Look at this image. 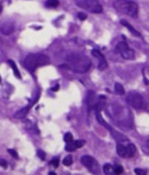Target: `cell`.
<instances>
[{
  "label": "cell",
  "mask_w": 149,
  "mask_h": 175,
  "mask_svg": "<svg viewBox=\"0 0 149 175\" xmlns=\"http://www.w3.org/2000/svg\"><path fill=\"white\" fill-rule=\"evenodd\" d=\"M66 68L76 73H85L90 68L91 62L88 56L80 53H71L66 57Z\"/></svg>",
  "instance_id": "obj_1"
},
{
  "label": "cell",
  "mask_w": 149,
  "mask_h": 175,
  "mask_svg": "<svg viewBox=\"0 0 149 175\" xmlns=\"http://www.w3.org/2000/svg\"><path fill=\"white\" fill-rule=\"evenodd\" d=\"M111 116L114 120L119 126H125L132 128L133 126V117L130 110L123 106V105L114 104L111 107Z\"/></svg>",
  "instance_id": "obj_2"
},
{
  "label": "cell",
  "mask_w": 149,
  "mask_h": 175,
  "mask_svg": "<svg viewBox=\"0 0 149 175\" xmlns=\"http://www.w3.org/2000/svg\"><path fill=\"white\" fill-rule=\"evenodd\" d=\"M49 63L50 59L47 55L41 53H32L26 56L23 66L27 70L33 72L38 67L47 65Z\"/></svg>",
  "instance_id": "obj_3"
},
{
  "label": "cell",
  "mask_w": 149,
  "mask_h": 175,
  "mask_svg": "<svg viewBox=\"0 0 149 175\" xmlns=\"http://www.w3.org/2000/svg\"><path fill=\"white\" fill-rule=\"evenodd\" d=\"M114 8L117 12L137 18L138 15V6L133 1L131 0H115L114 2Z\"/></svg>",
  "instance_id": "obj_4"
},
{
  "label": "cell",
  "mask_w": 149,
  "mask_h": 175,
  "mask_svg": "<svg viewBox=\"0 0 149 175\" xmlns=\"http://www.w3.org/2000/svg\"><path fill=\"white\" fill-rule=\"evenodd\" d=\"M127 102L136 110H146L147 108L146 100L141 94L136 91L129 92L127 96Z\"/></svg>",
  "instance_id": "obj_5"
},
{
  "label": "cell",
  "mask_w": 149,
  "mask_h": 175,
  "mask_svg": "<svg viewBox=\"0 0 149 175\" xmlns=\"http://www.w3.org/2000/svg\"><path fill=\"white\" fill-rule=\"evenodd\" d=\"M78 7L92 13H101L103 7L99 0H75Z\"/></svg>",
  "instance_id": "obj_6"
},
{
  "label": "cell",
  "mask_w": 149,
  "mask_h": 175,
  "mask_svg": "<svg viewBox=\"0 0 149 175\" xmlns=\"http://www.w3.org/2000/svg\"><path fill=\"white\" fill-rule=\"evenodd\" d=\"M116 53H119L123 59L125 60H133L135 57L134 51L129 48L128 43L125 42H120L116 45L115 48Z\"/></svg>",
  "instance_id": "obj_7"
},
{
  "label": "cell",
  "mask_w": 149,
  "mask_h": 175,
  "mask_svg": "<svg viewBox=\"0 0 149 175\" xmlns=\"http://www.w3.org/2000/svg\"><path fill=\"white\" fill-rule=\"evenodd\" d=\"M80 162L90 172L94 174H99L100 173V167L98 162L90 155H84L80 159Z\"/></svg>",
  "instance_id": "obj_8"
},
{
  "label": "cell",
  "mask_w": 149,
  "mask_h": 175,
  "mask_svg": "<svg viewBox=\"0 0 149 175\" xmlns=\"http://www.w3.org/2000/svg\"><path fill=\"white\" fill-rule=\"evenodd\" d=\"M137 148L133 144H129L127 145H123V144H118L117 153L122 158H132L136 154Z\"/></svg>",
  "instance_id": "obj_9"
},
{
  "label": "cell",
  "mask_w": 149,
  "mask_h": 175,
  "mask_svg": "<svg viewBox=\"0 0 149 175\" xmlns=\"http://www.w3.org/2000/svg\"><path fill=\"white\" fill-rule=\"evenodd\" d=\"M92 55H93L94 57H96L99 60V65H98V68L99 70H105V69L107 68L108 66V63H107V61H106L105 57L98 50H92Z\"/></svg>",
  "instance_id": "obj_10"
},
{
  "label": "cell",
  "mask_w": 149,
  "mask_h": 175,
  "mask_svg": "<svg viewBox=\"0 0 149 175\" xmlns=\"http://www.w3.org/2000/svg\"><path fill=\"white\" fill-rule=\"evenodd\" d=\"M14 32V25L12 22L4 21L0 24V33L3 35H10Z\"/></svg>",
  "instance_id": "obj_11"
},
{
  "label": "cell",
  "mask_w": 149,
  "mask_h": 175,
  "mask_svg": "<svg viewBox=\"0 0 149 175\" xmlns=\"http://www.w3.org/2000/svg\"><path fill=\"white\" fill-rule=\"evenodd\" d=\"M85 140H76V141H71L70 143H67V145L65 147V149L68 152L75 151L76 149L79 148H81L85 145Z\"/></svg>",
  "instance_id": "obj_12"
},
{
  "label": "cell",
  "mask_w": 149,
  "mask_h": 175,
  "mask_svg": "<svg viewBox=\"0 0 149 175\" xmlns=\"http://www.w3.org/2000/svg\"><path fill=\"white\" fill-rule=\"evenodd\" d=\"M120 23L123 24L124 27H127V28H128V29L130 31V33H131L133 35L136 36V37H138V38H141L140 33H138L137 30L135 29L134 27H133L131 24L129 23H128V22L126 21V20H121V22H120Z\"/></svg>",
  "instance_id": "obj_13"
},
{
  "label": "cell",
  "mask_w": 149,
  "mask_h": 175,
  "mask_svg": "<svg viewBox=\"0 0 149 175\" xmlns=\"http://www.w3.org/2000/svg\"><path fill=\"white\" fill-rule=\"evenodd\" d=\"M29 109H30V107H28V106L24 107V108H23V109H21V110H19L18 111H17V112L15 113L14 117L16 118V119H19V120L23 119V118L26 117L27 115L28 114Z\"/></svg>",
  "instance_id": "obj_14"
},
{
  "label": "cell",
  "mask_w": 149,
  "mask_h": 175,
  "mask_svg": "<svg viewBox=\"0 0 149 175\" xmlns=\"http://www.w3.org/2000/svg\"><path fill=\"white\" fill-rule=\"evenodd\" d=\"M8 63H9V65H10V66L12 67L15 77H18V79H21L22 77H21L20 72H19V70L18 69V66H17V65H16V63H15L12 60H9V61H8Z\"/></svg>",
  "instance_id": "obj_15"
},
{
  "label": "cell",
  "mask_w": 149,
  "mask_h": 175,
  "mask_svg": "<svg viewBox=\"0 0 149 175\" xmlns=\"http://www.w3.org/2000/svg\"><path fill=\"white\" fill-rule=\"evenodd\" d=\"M103 171L105 174H114V165H111L110 163H105L104 167H103Z\"/></svg>",
  "instance_id": "obj_16"
},
{
  "label": "cell",
  "mask_w": 149,
  "mask_h": 175,
  "mask_svg": "<svg viewBox=\"0 0 149 175\" xmlns=\"http://www.w3.org/2000/svg\"><path fill=\"white\" fill-rule=\"evenodd\" d=\"M59 3L58 0H47L46 2V6L50 9H54L58 6Z\"/></svg>",
  "instance_id": "obj_17"
},
{
  "label": "cell",
  "mask_w": 149,
  "mask_h": 175,
  "mask_svg": "<svg viewBox=\"0 0 149 175\" xmlns=\"http://www.w3.org/2000/svg\"><path fill=\"white\" fill-rule=\"evenodd\" d=\"M62 163L64 164L65 166H70V165L73 163V159H72V156H71V155H67V156L62 160Z\"/></svg>",
  "instance_id": "obj_18"
},
{
  "label": "cell",
  "mask_w": 149,
  "mask_h": 175,
  "mask_svg": "<svg viewBox=\"0 0 149 175\" xmlns=\"http://www.w3.org/2000/svg\"><path fill=\"white\" fill-rule=\"evenodd\" d=\"M114 89H115V92L117 93L118 95H123L124 94V89L122 85H120L119 83H115L114 86Z\"/></svg>",
  "instance_id": "obj_19"
},
{
  "label": "cell",
  "mask_w": 149,
  "mask_h": 175,
  "mask_svg": "<svg viewBox=\"0 0 149 175\" xmlns=\"http://www.w3.org/2000/svg\"><path fill=\"white\" fill-rule=\"evenodd\" d=\"M114 174H120L123 172V168L119 164H114Z\"/></svg>",
  "instance_id": "obj_20"
},
{
  "label": "cell",
  "mask_w": 149,
  "mask_h": 175,
  "mask_svg": "<svg viewBox=\"0 0 149 175\" xmlns=\"http://www.w3.org/2000/svg\"><path fill=\"white\" fill-rule=\"evenodd\" d=\"M64 140L65 142L66 143H70L71 141H73V135H72V134L71 133H66L64 135Z\"/></svg>",
  "instance_id": "obj_21"
},
{
  "label": "cell",
  "mask_w": 149,
  "mask_h": 175,
  "mask_svg": "<svg viewBox=\"0 0 149 175\" xmlns=\"http://www.w3.org/2000/svg\"><path fill=\"white\" fill-rule=\"evenodd\" d=\"M59 163H60L59 159H57V158H53L52 160H51V162H50V164L52 165L53 167H55V168H57L59 165Z\"/></svg>",
  "instance_id": "obj_22"
},
{
  "label": "cell",
  "mask_w": 149,
  "mask_h": 175,
  "mask_svg": "<svg viewBox=\"0 0 149 175\" xmlns=\"http://www.w3.org/2000/svg\"><path fill=\"white\" fill-rule=\"evenodd\" d=\"M134 172L136 173V174H137V175H145L147 173V170H144V169H138V168L134 169Z\"/></svg>",
  "instance_id": "obj_23"
},
{
  "label": "cell",
  "mask_w": 149,
  "mask_h": 175,
  "mask_svg": "<svg viewBox=\"0 0 149 175\" xmlns=\"http://www.w3.org/2000/svg\"><path fill=\"white\" fill-rule=\"evenodd\" d=\"M37 156L41 159H42V160H44L45 159H46V153L44 151H42V150H38L37 151Z\"/></svg>",
  "instance_id": "obj_24"
},
{
  "label": "cell",
  "mask_w": 149,
  "mask_h": 175,
  "mask_svg": "<svg viewBox=\"0 0 149 175\" xmlns=\"http://www.w3.org/2000/svg\"><path fill=\"white\" fill-rule=\"evenodd\" d=\"M78 18H79L80 20H81V21H84V20H85L87 18V15L84 13V12H79L78 13Z\"/></svg>",
  "instance_id": "obj_25"
},
{
  "label": "cell",
  "mask_w": 149,
  "mask_h": 175,
  "mask_svg": "<svg viewBox=\"0 0 149 175\" xmlns=\"http://www.w3.org/2000/svg\"><path fill=\"white\" fill-rule=\"evenodd\" d=\"M8 152H9V154L12 155V157L15 158V159H18V155L17 154V152L15 151V150H12V149H8Z\"/></svg>",
  "instance_id": "obj_26"
},
{
  "label": "cell",
  "mask_w": 149,
  "mask_h": 175,
  "mask_svg": "<svg viewBox=\"0 0 149 175\" xmlns=\"http://www.w3.org/2000/svg\"><path fill=\"white\" fill-rule=\"evenodd\" d=\"M0 166L3 167L4 169H6L7 167H8V163H7V161L5 159H0Z\"/></svg>",
  "instance_id": "obj_27"
},
{
  "label": "cell",
  "mask_w": 149,
  "mask_h": 175,
  "mask_svg": "<svg viewBox=\"0 0 149 175\" xmlns=\"http://www.w3.org/2000/svg\"><path fill=\"white\" fill-rule=\"evenodd\" d=\"M59 89V86L58 85H56V87H52V88H51V90H52L53 91H57V90Z\"/></svg>",
  "instance_id": "obj_28"
},
{
  "label": "cell",
  "mask_w": 149,
  "mask_h": 175,
  "mask_svg": "<svg viewBox=\"0 0 149 175\" xmlns=\"http://www.w3.org/2000/svg\"><path fill=\"white\" fill-rule=\"evenodd\" d=\"M146 146H147V148L149 149V140H147V141L146 142Z\"/></svg>",
  "instance_id": "obj_29"
},
{
  "label": "cell",
  "mask_w": 149,
  "mask_h": 175,
  "mask_svg": "<svg viewBox=\"0 0 149 175\" xmlns=\"http://www.w3.org/2000/svg\"><path fill=\"white\" fill-rule=\"evenodd\" d=\"M2 10H3V7H2V5H0V13L2 12Z\"/></svg>",
  "instance_id": "obj_30"
},
{
  "label": "cell",
  "mask_w": 149,
  "mask_h": 175,
  "mask_svg": "<svg viewBox=\"0 0 149 175\" xmlns=\"http://www.w3.org/2000/svg\"><path fill=\"white\" fill-rule=\"evenodd\" d=\"M2 82V79H1V77H0V83Z\"/></svg>",
  "instance_id": "obj_31"
}]
</instances>
